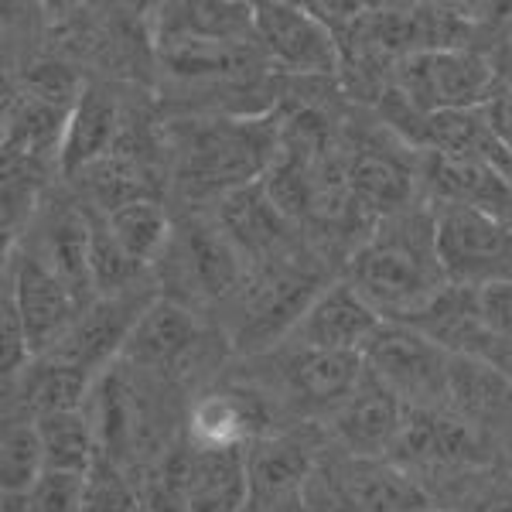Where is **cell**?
<instances>
[{"label": "cell", "mask_w": 512, "mask_h": 512, "mask_svg": "<svg viewBox=\"0 0 512 512\" xmlns=\"http://www.w3.org/2000/svg\"><path fill=\"white\" fill-rule=\"evenodd\" d=\"M349 284L386 321H407L448 284L434 246V219L390 216L349 260Z\"/></svg>", "instance_id": "1"}, {"label": "cell", "mask_w": 512, "mask_h": 512, "mask_svg": "<svg viewBox=\"0 0 512 512\" xmlns=\"http://www.w3.org/2000/svg\"><path fill=\"white\" fill-rule=\"evenodd\" d=\"M280 134L270 120H198L185 123L178 134V168L188 188L212 192V188L256 185L274 164Z\"/></svg>", "instance_id": "2"}, {"label": "cell", "mask_w": 512, "mask_h": 512, "mask_svg": "<svg viewBox=\"0 0 512 512\" xmlns=\"http://www.w3.org/2000/svg\"><path fill=\"white\" fill-rule=\"evenodd\" d=\"M321 495L325 512H427L431 495L390 458H345L321 465L308 482L304 499Z\"/></svg>", "instance_id": "3"}, {"label": "cell", "mask_w": 512, "mask_h": 512, "mask_svg": "<svg viewBox=\"0 0 512 512\" xmlns=\"http://www.w3.org/2000/svg\"><path fill=\"white\" fill-rule=\"evenodd\" d=\"M400 96L420 113L482 110L495 96V69L468 48L420 52L400 62Z\"/></svg>", "instance_id": "4"}, {"label": "cell", "mask_w": 512, "mask_h": 512, "mask_svg": "<svg viewBox=\"0 0 512 512\" xmlns=\"http://www.w3.org/2000/svg\"><path fill=\"white\" fill-rule=\"evenodd\" d=\"M362 359L369 373L383 379L410 407H424L437 396H448L451 355L407 321H383Z\"/></svg>", "instance_id": "5"}, {"label": "cell", "mask_w": 512, "mask_h": 512, "mask_svg": "<svg viewBox=\"0 0 512 512\" xmlns=\"http://www.w3.org/2000/svg\"><path fill=\"white\" fill-rule=\"evenodd\" d=\"M256 45L294 76H335L342 69L335 31L304 4H253Z\"/></svg>", "instance_id": "6"}, {"label": "cell", "mask_w": 512, "mask_h": 512, "mask_svg": "<svg viewBox=\"0 0 512 512\" xmlns=\"http://www.w3.org/2000/svg\"><path fill=\"white\" fill-rule=\"evenodd\" d=\"M4 291L14 297L24 321V332L31 338V349L52 352L62 342L65 332L76 325L82 304L72 297L69 287L55 277V270L38 253L11 250L7 253V284Z\"/></svg>", "instance_id": "7"}, {"label": "cell", "mask_w": 512, "mask_h": 512, "mask_svg": "<svg viewBox=\"0 0 512 512\" xmlns=\"http://www.w3.org/2000/svg\"><path fill=\"white\" fill-rule=\"evenodd\" d=\"M318 291V277L308 270L267 263L260 280L243 297V328H239L236 342L246 349L274 345L277 338L294 332V325L318 297Z\"/></svg>", "instance_id": "8"}, {"label": "cell", "mask_w": 512, "mask_h": 512, "mask_svg": "<svg viewBox=\"0 0 512 512\" xmlns=\"http://www.w3.org/2000/svg\"><path fill=\"white\" fill-rule=\"evenodd\" d=\"M434 246L451 284H468L512 253V226L468 205L444 202L434 216Z\"/></svg>", "instance_id": "9"}, {"label": "cell", "mask_w": 512, "mask_h": 512, "mask_svg": "<svg viewBox=\"0 0 512 512\" xmlns=\"http://www.w3.org/2000/svg\"><path fill=\"white\" fill-rule=\"evenodd\" d=\"M403 417H407V403L383 379H376L366 369L362 383L335 407L332 431L345 454H355V458H386V454L396 451Z\"/></svg>", "instance_id": "10"}, {"label": "cell", "mask_w": 512, "mask_h": 512, "mask_svg": "<svg viewBox=\"0 0 512 512\" xmlns=\"http://www.w3.org/2000/svg\"><path fill=\"white\" fill-rule=\"evenodd\" d=\"M383 315L366 301L349 280L321 287L308 311L294 325V342L325 352H366L373 335L383 328Z\"/></svg>", "instance_id": "11"}, {"label": "cell", "mask_w": 512, "mask_h": 512, "mask_svg": "<svg viewBox=\"0 0 512 512\" xmlns=\"http://www.w3.org/2000/svg\"><path fill=\"white\" fill-rule=\"evenodd\" d=\"M151 301L154 297H130V291L96 297L48 355L82 369L86 376H96L113 355L123 352L137 318L144 315V308Z\"/></svg>", "instance_id": "12"}, {"label": "cell", "mask_w": 512, "mask_h": 512, "mask_svg": "<svg viewBox=\"0 0 512 512\" xmlns=\"http://www.w3.org/2000/svg\"><path fill=\"white\" fill-rule=\"evenodd\" d=\"M267 414L256 396L243 390H212L188 410V444L198 451H239L263 434Z\"/></svg>", "instance_id": "13"}, {"label": "cell", "mask_w": 512, "mask_h": 512, "mask_svg": "<svg viewBox=\"0 0 512 512\" xmlns=\"http://www.w3.org/2000/svg\"><path fill=\"white\" fill-rule=\"evenodd\" d=\"M120 137V103L103 86H82L59 137V164L76 178L89 164L113 154Z\"/></svg>", "instance_id": "14"}, {"label": "cell", "mask_w": 512, "mask_h": 512, "mask_svg": "<svg viewBox=\"0 0 512 512\" xmlns=\"http://www.w3.org/2000/svg\"><path fill=\"white\" fill-rule=\"evenodd\" d=\"M198 345V321L185 304L175 297H154L137 318L134 332L123 345V359L144 369H171L195 352Z\"/></svg>", "instance_id": "15"}, {"label": "cell", "mask_w": 512, "mask_h": 512, "mask_svg": "<svg viewBox=\"0 0 512 512\" xmlns=\"http://www.w3.org/2000/svg\"><path fill=\"white\" fill-rule=\"evenodd\" d=\"M287 390L308 407H338L366 376V359L359 352H325L294 345L280 366Z\"/></svg>", "instance_id": "16"}, {"label": "cell", "mask_w": 512, "mask_h": 512, "mask_svg": "<svg viewBox=\"0 0 512 512\" xmlns=\"http://www.w3.org/2000/svg\"><path fill=\"white\" fill-rule=\"evenodd\" d=\"M178 267V277L188 291L198 297H226L233 294L243 280V253L233 246L222 226H192L185 239L171 253Z\"/></svg>", "instance_id": "17"}, {"label": "cell", "mask_w": 512, "mask_h": 512, "mask_svg": "<svg viewBox=\"0 0 512 512\" xmlns=\"http://www.w3.org/2000/svg\"><path fill=\"white\" fill-rule=\"evenodd\" d=\"M393 454L424 461V465H465V461H482V441L475 427H468L461 417H451L444 410L407 407Z\"/></svg>", "instance_id": "18"}, {"label": "cell", "mask_w": 512, "mask_h": 512, "mask_svg": "<svg viewBox=\"0 0 512 512\" xmlns=\"http://www.w3.org/2000/svg\"><path fill=\"white\" fill-rule=\"evenodd\" d=\"M427 178H431L434 192L441 195L444 202L468 205V209H478V212H485V216L512 226V178L502 175L492 164L431 154Z\"/></svg>", "instance_id": "19"}, {"label": "cell", "mask_w": 512, "mask_h": 512, "mask_svg": "<svg viewBox=\"0 0 512 512\" xmlns=\"http://www.w3.org/2000/svg\"><path fill=\"white\" fill-rule=\"evenodd\" d=\"M222 229L233 239V246L246 256H263L267 263L277 260V253L287 243V229L291 219L274 205V198L267 195L263 181L246 188H236L222 198Z\"/></svg>", "instance_id": "20"}, {"label": "cell", "mask_w": 512, "mask_h": 512, "mask_svg": "<svg viewBox=\"0 0 512 512\" xmlns=\"http://www.w3.org/2000/svg\"><path fill=\"white\" fill-rule=\"evenodd\" d=\"M188 512H239L250 499V468L246 448L239 451H198L188 444L185 461Z\"/></svg>", "instance_id": "21"}, {"label": "cell", "mask_w": 512, "mask_h": 512, "mask_svg": "<svg viewBox=\"0 0 512 512\" xmlns=\"http://www.w3.org/2000/svg\"><path fill=\"white\" fill-rule=\"evenodd\" d=\"M246 468H250V499L263 506H280L294 495H304L315 475L311 454L297 437H260L246 454Z\"/></svg>", "instance_id": "22"}, {"label": "cell", "mask_w": 512, "mask_h": 512, "mask_svg": "<svg viewBox=\"0 0 512 512\" xmlns=\"http://www.w3.org/2000/svg\"><path fill=\"white\" fill-rule=\"evenodd\" d=\"M48 267L55 270V277L72 291V297L89 308L96 301V284H93V267H89V222L79 212H65L55 216L45 226V239L35 250Z\"/></svg>", "instance_id": "23"}, {"label": "cell", "mask_w": 512, "mask_h": 512, "mask_svg": "<svg viewBox=\"0 0 512 512\" xmlns=\"http://www.w3.org/2000/svg\"><path fill=\"white\" fill-rule=\"evenodd\" d=\"M89 383H93V376H86L82 369L69 366V362L55 359V355L31 362L18 376V403H21L18 417L38 420L45 414H59V410H79V403L89 393Z\"/></svg>", "instance_id": "24"}, {"label": "cell", "mask_w": 512, "mask_h": 512, "mask_svg": "<svg viewBox=\"0 0 512 512\" xmlns=\"http://www.w3.org/2000/svg\"><path fill=\"white\" fill-rule=\"evenodd\" d=\"M345 175H349V195L355 209H366L373 216H400V212H407L414 178L390 154H355Z\"/></svg>", "instance_id": "25"}, {"label": "cell", "mask_w": 512, "mask_h": 512, "mask_svg": "<svg viewBox=\"0 0 512 512\" xmlns=\"http://www.w3.org/2000/svg\"><path fill=\"white\" fill-rule=\"evenodd\" d=\"M35 424L41 434V448H45V465L52 472H76V475L89 472V465H93L99 454V437L93 420L82 414V410L45 414Z\"/></svg>", "instance_id": "26"}, {"label": "cell", "mask_w": 512, "mask_h": 512, "mask_svg": "<svg viewBox=\"0 0 512 512\" xmlns=\"http://www.w3.org/2000/svg\"><path fill=\"white\" fill-rule=\"evenodd\" d=\"M448 400L468 417H492L512 403V383L495 373L489 362L472 359V355H451Z\"/></svg>", "instance_id": "27"}, {"label": "cell", "mask_w": 512, "mask_h": 512, "mask_svg": "<svg viewBox=\"0 0 512 512\" xmlns=\"http://www.w3.org/2000/svg\"><path fill=\"white\" fill-rule=\"evenodd\" d=\"M175 21H164V41H239L253 31V4H178L168 7Z\"/></svg>", "instance_id": "28"}, {"label": "cell", "mask_w": 512, "mask_h": 512, "mask_svg": "<svg viewBox=\"0 0 512 512\" xmlns=\"http://www.w3.org/2000/svg\"><path fill=\"white\" fill-rule=\"evenodd\" d=\"M103 216L110 222L117 243L127 250V256L137 267H147V263H154L168 250L171 222H168V212L161 209V202H154V198H140V202L120 205V209L103 212Z\"/></svg>", "instance_id": "29"}, {"label": "cell", "mask_w": 512, "mask_h": 512, "mask_svg": "<svg viewBox=\"0 0 512 512\" xmlns=\"http://www.w3.org/2000/svg\"><path fill=\"white\" fill-rule=\"evenodd\" d=\"M45 448L38 424L28 417H7L0 434V482L4 495H24L45 475Z\"/></svg>", "instance_id": "30"}, {"label": "cell", "mask_w": 512, "mask_h": 512, "mask_svg": "<svg viewBox=\"0 0 512 512\" xmlns=\"http://www.w3.org/2000/svg\"><path fill=\"white\" fill-rule=\"evenodd\" d=\"M79 181H86V192L96 202V212H113L120 205L140 202V198H151L147 192V175L140 168L137 158L113 151L103 161L89 164L86 171L76 175Z\"/></svg>", "instance_id": "31"}, {"label": "cell", "mask_w": 512, "mask_h": 512, "mask_svg": "<svg viewBox=\"0 0 512 512\" xmlns=\"http://www.w3.org/2000/svg\"><path fill=\"white\" fill-rule=\"evenodd\" d=\"M86 222H89V267H93L96 294L110 297V294L130 291V284H134L140 267L117 243V236H113V229H110V222H106L103 212L89 209Z\"/></svg>", "instance_id": "32"}, {"label": "cell", "mask_w": 512, "mask_h": 512, "mask_svg": "<svg viewBox=\"0 0 512 512\" xmlns=\"http://www.w3.org/2000/svg\"><path fill=\"white\" fill-rule=\"evenodd\" d=\"M79 512H144V502L130 485L123 465L99 451L86 472V482H82Z\"/></svg>", "instance_id": "33"}, {"label": "cell", "mask_w": 512, "mask_h": 512, "mask_svg": "<svg viewBox=\"0 0 512 512\" xmlns=\"http://www.w3.org/2000/svg\"><path fill=\"white\" fill-rule=\"evenodd\" d=\"M82 482H86V475L52 472V468H48L28 492L14 495V499L21 502V512H79Z\"/></svg>", "instance_id": "34"}, {"label": "cell", "mask_w": 512, "mask_h": 512, "mask_svg": "<svg viewBox=\"0 0 512 512\" xmlns=\"http://www.w3.org/2000/svg\"><path fill=\"white\" fill-rule=\"evenodd\" d=\"M31 355H35V349H31V338L24 332L21 311L14 304V297L4 291V308H0V373H4L7 383L31 366Z\"/></svg>", "instance_id": "35"}, {"label": "cell", "mask_w": 512, "mask_h": 512, "mask_svg": "<svg viewBox=\"0 0 512 512\" xmlns=\"http://www.w3.org/2000/svg\"><path fill=\"white\" fill-rule=\"evenodd\" d=\"M482 328L495 338H512V277H485L475 284Z\"/></svg>", "instance_id": "36"}, {"label": "cell", "mask_w": 512, "mask_h": 512, "mask_svg": "<svg viewBox=\"0 0 512 512\" xmlns=\"http://www.w3.org/2000/svg\"><path fill=\"white\" fill-rule=\"evenodd\" d=\"M485 117H489L495 140L506 147V154L512 158V89L509 93H495L489 103H485Z\"/></svg>", "instance_id": "37"}, {"label": "cell", "mask_w": 512, "mask_h": 512, "mask_svg": "<svg viewBox=\"0 0 512 512\" xmlns=\"http://www.w3.org/2000/svg\"><path fill=\"white\" fill-rule=\"evenodd\" d=\"M478 512H512V492H499L492 499H485Z\"/></svg>", "instance_id": "38"}, {"label": "cell", "mask_w": 512, "mask_h": 512, "mask_svg": "<svg viewBox=\"0 0 512 512\" xmlns=\"http://www.w3.org/2000/svg\"><path fill=\"white\" fill-rule=\"evenodd\" d=\"M427 512H437V509H427Z\"/></svg>", "instance_id": "39"}]
</instances>
